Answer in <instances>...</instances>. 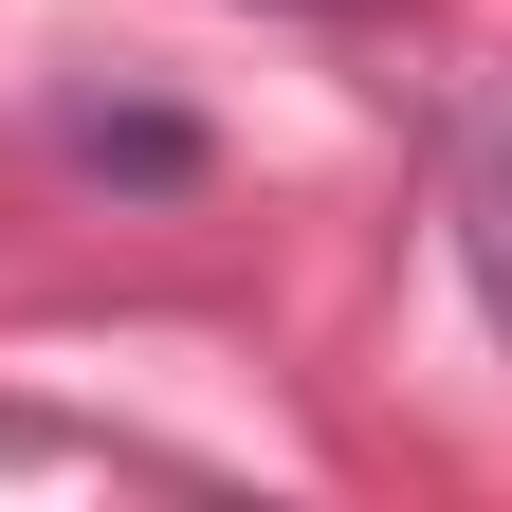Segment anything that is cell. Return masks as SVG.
Here are the masks:
<instances>
[{
    "mask_svg": "<svg viewBox=\"0 0 512 512\" xmlns=\"http://www.w3.org/2000/svg\"><path fill=\"white\" fill-rule=\"evenodd\" d=\"M55 147H74L92 183H147V202H183V183H202V128L147 110V92H74V110H55Z\"/></svg>",
    "mask_w": 512,
    "mask_h": 512,
    "instance_id": "obj_2",
    "label": "cell"
},
{
    "mask_svg": "<svg viewBox=\"0 0 512 512\" xmlns=\"http://www.w3.org/2000/svg\"><path fill=\"white\" fill-rule=\"evenodd\" d=\"M311 19H348V0H311Z\"/></svg>",
    "mask_w": 512,
    "mask_h": 512,
    "instance_id": "obj_3",
    "label": "cell"
},
{
    "mask_svg": "<svg viewBox=\"0 0 512 512\" xmlns=\"http://www.w3.org/2000/svg\"><path fill=\"white\" fill-rule=\"evenodd\" d=\"M439 220H458V275H476V311L512 330V55H458L439 74Z\"/></svg>",
    "mask_w": 512,
    "mask_h": 512,
    "instance_id": "obj_1",
    "label": "cell"
}]
</instances>
